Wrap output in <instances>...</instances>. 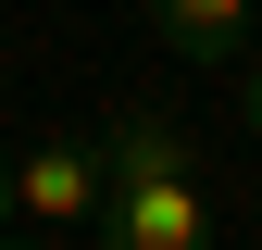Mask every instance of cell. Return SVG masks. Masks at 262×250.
<instances>
[{"label": "cell", "mask_w": 262, "mask_h": 250, "mask_svg": "<svg viewBox=\"0 0 262 250\" xmlns=\"http://www.w3.org/2000/svg\"><path fill=\"white\" fill-rule=\"evenodd\" d=\"M100 250H212V200H200V150L175 113H125L100 150Z\"/></svg>", "instance_id": "cell-1"}, {"label": "cell", "mask_w": 262, "mask_h": 250, "mask_svg": "<svg viewBox=\"0 0 262 250\" xmlns=\"http://www.w3.org/2000/svg\"><path fill=\"white\" fill-rule=\"evenodd\" d=\"M13 213L38 238H62V225H100V150H75V138H38L13 163Z\"/></svg>", "instance_id": "cell-2"}, {"label": "cell", "mask_w": 262, "mask_h": 250, "mask_svg": "<svg viewBox=\"0 0 262 250\" xmlns=\"http://www.w3.org/2000/svg\"><path fill=\"white\" fill-rule=\"evenodd\" d=\"M150 38L175 62H237L250 50V0H150Z\"/></svg>", "instance_id": "cell-3"}, {"label": "cell", "mask_w": 262, "mask_h": 250, "mask_svg": "<svg viewBox=\"0 0 262 250\" xmlns=\"http://www.w3.org/2000/svg\"><path fill=\"white\" fill-rule=\"evenodd\" d=\"M237 125L262 138V50H237Z\"/></svg>", "instance_id": "cell-4"}, {"label": "cell", "mask_w": 262, "mask_h": 250, "mask_svg": "<svg viewBox=\"0 0 262 250\" xmlns=\"http://www.w3.org/2000/svg\"><path fill=\"white\" fill-rule=\"evenodd\" d=\"M0 225H13V163H0Z\"/></svg>", "instance_id": "cell-5"}, {"label": "cell", "mask_w": 262, "mask_h": 250, "mask_svg": "<svg viewBox=\"0 0 262 250\" xmlns=\"http://www.w3.org/2000/svg\"><path fill=\"white\" fill-rule=\"evenodd\" d=\"M0 250H50V238H0Z\"/></svg>", "instance_id": "cell-6"}]
</instances>
